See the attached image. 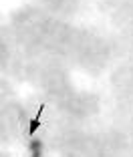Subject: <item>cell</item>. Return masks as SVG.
<instances>
[{
	"instance_id": "6da1fadb",
	"label": "cell",
	"mask_w": 133,
	"mask_h": 157,
	"mask_svg": "<svg viewBox=\"0 0 133 157\" xmlns=\"http://www.w3.org/2000/svg\"><path fill=\"white\" fill-rule=\"evenodd\" d=\"M45 155V143L41 139H30L28 141V157H42Z\"/></svg>"
},
{
	"instance_id": "7a4b0ae2",
	"label": "cell",
	"mask_w": 133,
	"mask_h": 157,
	"mask_svg": "<svg viewBox=\"0 0 133 157\" xmlns=\"http://www.w3.org/2000/svg\"><path fill=\"white\" fill-rule=\"evenodd\" d=\"M42 113H45V107H38V113L28 121V135H34L42 125Z\"/></svg>"
}]
</instances>
